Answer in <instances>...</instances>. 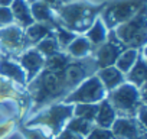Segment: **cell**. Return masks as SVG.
I'll return each mask as SVG.
<instances>
[{"mask_svg": "<svg viewBox=\"0 0 147 139\" xmlns=\"http://www.w3.org/2000/svg\"><path fill=\"white\" fill-rule=\"evenodd\" d=\"M94 73L95 65L90 57L75 59L59 51L45 58L43 70L29 81V93L35 104L33 110L42 109L58 99H65Z\"/></svg>", "mask_w": 147, "mask_h": 139, "instance_id": "cell-1", "label": "cell"}, {"mask_svg": "<svg viewBox=\"0 0 147 139\" xmlns=\"http://www.w3.org/2000/svg\"><path fill=\"white\" fill-rule=\"evenodd\" d=\"M104 5H91L87 2H74L68 5H61L53 9L56 22L59 26L74 32V33H85L94 20L101 15Z\"/></svg>", "mask_w": 147, "mask_h": 139, "instance_id": "cell-2", "label": "cell"}, {"mask_svg": "<svg viewBox=\"0 0 147 139\" xmlns=\"http://www.w3.org/2000/svg\"><path fill=\"white\" fill-rule=\"evenodd\" d=\"M147 7V6H146ZM146 7L141 9L136 16H133L130 20L118 25L117 28L111 29L118 39V42L127 49H141L146 45L147 41V15Z\"/></svg>", "mask_w": 147, "mask_h": 139, "instance_id": "cell-3", "label": "cell"}, {"mask_svg": "<svg viewBox=\"0 0 147 139\" xmlns=\"http://www.w3.org/2000/svg\"><path fill=\"white\" fill-rule=\"evenodd\" d=\"M107 100L111 103L117 116L120 114V117H136L138 107L144 104L140 89L127 81L108 91Z\"/></svg>", "mask_w": 147, "mask_h": 139, "instance_id": "cell-4", "label": "cell"}, {"mask_svg": "<svg viewBox=\"0 0 147 139\" xmlns=\"http://www.w3.org/2000/svg\"><path fill=\"white\" fill-rule=\"evenodd\" d=\"M146 6L147 0H114L104 5L100 19L104 22L105 28L111 31L118 25L130 20Z\"/></svg>", "mask_w": 147, "mask_h": 139, "instance_id": "cell-5", "label": "cell"}, {"mask_svg": "<svg viewBox=\"0 0 147 139\" xmlns=\"http://www.w3.org/2000/svg\"><path fill=\"white\" fill-rule=\"evenodd\" d=\"M107 97V90L98 80L95 74L85 78L80 83L62 102L66 104H77V103H100Z\"/></svg>", "mask_w": 147, "mask_h": 139, "instance_id": "cell-6", "label": "cell"}, {"mask_svg": "<svg viewBox=\"0 0 147 139\" xmlns=\"http://www.w3.org/2000/svg\"><path fill=\"white\" fill-rule=\"evenodd\" d=\"M28 48H30V44L28 42L25 31L20 26L15 23L0 26V52L19 55Z\"/></svg>", "mask_w": 147, "mask_h": 139, "instance_id": "cell-7", "label": "cell"}, {"mask_svg": "<svg viewBox=\"0 0 147 139\" xmlns=\"http://www.w3.org/2000/svg\"><path fill=\"white\" fill-rule=\"evenodd\" d=\"M74 116V104H53L49 109L39 113L35 119L29 122V125H46L55 132H59L63 125Z\"/></svg>", "mask_w": 147, "mask_h": 139, "instance_id": "cell-8", "label": "cell"}, {"mask_svg": "<svg viewBox=\"0 0 147 139\" xmlns=\"http://www.w3.org/2000/svg\"><path fill=\"white\" fill-rule=\"evenodd\" d=\"M125 48L118 42V39L115 38L114 32L113 31H108V36H107V41L104 44H101L100 46H97L92 52V57H94V62H95V67L97 70L100 68H105V67H110V65H114L118 55L124 51Z\"/></svg>", "mask_w": 147, "mask_h": 139, "instance_id": "cell-9", "label": "cell"}, {"mask_svg": "<svg viewBox=\"0 0 147 139\" xmlns=\"http://www.w3.org/2000/svg\"><path fill=\"white\" fill-rule=\"evenodd\" d=\"M111 127L115 139H146V126L136 117H117Z\"/></svg>", "mask_w": 147, "mask_h": 139, "instance_id": "cell-10", "label": "cell"}, {"mask_svg": "<svg viewBox=\"0 0 147 139\" xmlns=\"http://www.w3.org/2000/svg\"><path fill=\"white\" fill-rule=\"evenodd\" d=\"M19 64L23 68V71L26 73L28 83L33 80L45 67V57L36 51L35 46L28 48L22 54H19Z\"/></svg>", "mask_w": 147, "mask_h": 139, "instance_id": "cell-11", "label": "cell"}, {"mask_svg": "<svg viewBox=\"0 0 147 139\" xmlns=\"http://www.w3.org/2000/svg\"><path fill=\"white\" fill-rule=\"evenodd\" d=\"M0 76H3L20 86L28 84L26 73L23 71L20 64L12 58H0Z\"/></svg>", "mask_w": 147, "mask_h": 139, "instance_id": "cell-12", "label": "cell"}, {"mask_svg": "<svg viewBox=\"0 0 147 139\" xmlns=\"http://www.w3.org/2000/svg\"><path fill=\"white\" fill-rule=\"evenodd\" d=\"M95 76L98 77V80L101 81V84L107 90V93L114 90V89H117L118 86H121L125 81V76L120 71L115 65H110V67L97 70Z\"/></svg>", "mask_w": 147, "mask_h": 139, "instance_id": "cell-13", "label": "cell"}, {"mask_svg": "<svg viewBox=\"0 0 147 139\" xmlns=\"http://www.w3.org/2000/svg\"><path fill=\"white\" fill-rule=\"evenodd\" d=\"M30 6V13L35 22H40V23H48L51 26H53L55 29L59 26L56 22V16L55 12L51 6H48L46 3L40 2V0H35L33 3L29 5Z\"/></svg>", "mask_w": 147, "mask_h": 139, "instance_id": "cell-14", "label": "cell"}, {"mask_svg": "<svg viewBox=\"0 0 147 139\" xmlns=\"http://www.w3.org/2000/svg\"><path fill=\"white\" fill-rule=\"evenodd\" d=\"M144 48L140 49V55L136 61V64L130 68V71L125 74V80L127 83L136 86V87H143L146 86V77H147V65H146V59H144Z\"/></svg>", "mask_w": 147, "mask_h": 139, "instance_id": "cell-15", "label": "cell"}, {"mask_svg": "<svg viewBox=\"0 0 147 139\" xmlns=\"http://www.w3.org/2000/svg\"><path fill=\"white\" fill-rule=\"evenodd\" d=\"M10 10L13 15L15 25L20 26L22 29H26L28 26H30L35 22L32 18V13H30V6L26 0H13Z\"/></svg>", "mask_w": 147, "mask_h": 139, "instance_id": "cell-16", "label": "cell"}, {"mask_svg": "<svg viewBox=\"0 0 147 139\" xmlns=\"http://www.w3.org/2000/svg\"><path fill=\"white\" fill-rule=\"evenodd\" d=\"M94 46L90 44V41L84 36V35H77V38L74 39L68 46H66V54L71 58L75 59H81V58H87L94 52Z\"/></svg>", "mask_w": 147, "mask_h": 139, "instance_id": "cell-17", "label": "cell"}, {"mask_svg": "<svg viewBox=\"0 0 147 139\" xmlns=\"http://www.w3.org/2000/svg\"><path fill=\"white\" fill-rule=\"evenodd\" d=\"M117 113L114 110V107L111 106V103L107 100V97L104 100H101L98 103V110H97V116L94 119V122L97 123L98 127H104V129H110L114 123V120L117 119Z\"/></svg>", "mask_w": 147, "mask_h": 139, "instance_id": "cell-18", "label": "cell"}, {"mask_svg": "<svg viewBox=\"0 0 147 139\" xmlns=\"http://www.w3.org/2000/svg\"><path fill=\"white\" fill-rule=\"evenodd\" d=\"M55 33V28L48 25V23H40V22H33L30 26L25 29V35L30 46H35L39 41H42L46 36H51Z\"/></svg>", "mask_w": 147, "mask_h": 139, "instance_id": "cell-19", "label": "cell"}, {"mask_svg": "<svg viewBox=\"0 0 147 139\" xmlns=\"http://www.w3.org/2000/svg\"><path fill=\"white\" fill-rule=\"evenodd\" d=\"M84 36L90 41V44H91L94 48L100 46L101 44H104V42L107 41L108 29L105 28V25H104V22L100 19V16H98V18L94 20V23L88 28V31L85 32Z\"/></svg>", "mask_w": 147, "mask_h": 139, "instance_id": "cell-20", "label": "cell"}, {"mask_svg": "<svg viewBox=\"0 0 147 139\" xmlns=\"http://www.w3.org/2000/svg\"><path fill=\"white\" fill-rule=\"evenodd\" d=\"M138 55H140V49L127 48V49H124V51L118 55V58H117V61H115L114 65H115V67L120 70V71L125 76V74L130 71V68L136 64Z\"/></svg>", "mask_w": 147, "mask_h": 139, "instance_id": "cell-21", "label": "cell"}, {"mask_svg": "<svg viewBox=\"0 0 147 139\" xmlns=\"http://www.w3.org/2000/svg\"><path fill=\"white\" fill-rule=\"evenodd\" d=\"M98 110V103H77L74 104V114L77 117L85 119L88 122H94Z\"/></svg>", "mask_w": 147, "mask_h": 139, "instance_id": "cell-22", "label": "cell"}, {"mask_svg": "<svg viewBox=\"0 0 147 139\" xmlns=\"http://www.w3.org/2000/svg\"><path fill=\"white\" fill-rule=\"evenodd\" d=\"M35 48H36V51H38L39 54H42L45 58H48V57H51V55H53V54H56V52L61 51V48H59V45H58V41H56V38H55V33L51 35V36L43 38L42 41H39V42L35 45Z\"/></svg>", "mask_w": 147, "mask_h": 139, "instance_id": "cell-23", "label": "cell"}, {"mask_svg": "<svg viewBox=\"0 0 147 139\" xmlns=\"http://www.w3.org/2000/svg\"><path fill=\"white\" fill-rule=\"evenodd\" d=\"M66 129L77 133V135H81V136H87L90 133V130L92 129V123L85 120V119H81V117H71L66 123Z\"/></svg>", "mask_w": 147, "mask_h": 139, "instance_id": "cell-24", "label": "cell"}, {"mask_svg": "<svg viewBox=\"0 0 147 139\" xmlns=\"http://www.w3.org/2000/svg\"><path fill=\"white\" fill-rule=\"evenodd\" d=\"M55 38L58 41V45H59L61 51H63V49H66V46L74 39L77 38V33H74V32H71V31H68V29H65L62 26H58L55 29Z\"/></svg>", "mask_w": 147, "mask_h": 139, "instance_id": "cell-25", "label": "cell"}, {"mask_svg": "<svg viewBox=\"0 0 147 139\" xmlns=\"http://www.w3.org/2000/svg\"><path fill=\"white\" fill-rule=\"evenodd\" d=\"M87 139H115V136L113 135V132L110 129L95 126L90 130V133L87 135Z\"/></svg>", "mask_w": 147, "mask_h": 139, "instance_id": "cell-26", "label": "cell"}, {"mask_svg": "<svg viewBox=\"0 0 147 139\" xmlns=\"http://www.w3.org/2000/svg\"><path fill=\"white\" fill-rule=\"evenodd\" d=\"M12 23H15V20H13V15H12L10 7L0 6V26H7Z\"/></svg>", "mask_w": 147, "mask_h": 139, "instance_id": "cell-27", "label": "cell"}, {"mask_svg": "<svg viewBox=\"0 0 147 139\" xmlns=\"http://www.w3.org/2000/svg\"><path fill=\"white\" fill-rule=\"evenodd\" d=\"M58 139H84V136L77 135V133H74V132H71V130H68V129H63V130L59 133Z\"/></svg>", "mask_w": 147, "mask_h": 139, "instance_id": "cell-28", "label": "cell"}, {"mask_svg": "<svg viewBox=\"0 0 147 139\" xmlns=\"http://www.w3.org/2000/svg\"><path fill=\"white\" fill-rule=\"evenodd\" d=\"M40 2H43V3H46L48 6H51L52 9H56L58 6H61L62 3H61V0H40Z\"/></svg>", "mask_w": 147, "mask_h": 139, "instance_id": "cell-29", "label": "cell"}, {"mask_svg": "<svg viewBox=\"0 0 147 139\" xmlns=\"http://www.w3.org/2000/svg\"><path fill=\"white\" fill-rule=\"evenodd\" d=\"M13 3V0H0V6H3V7H10Z\"/></svg>", "mask_w": 147, "mask_h": 139, "instance_id": "cell-30", "label": "cell"}, {"mask_svg": "<svg viewBox=\"0 0 147 139\" xmlns=\"http://www.w3.org/2000/svg\"><path fill=\"white\" fill-rule=\"evenodd\" d=\"M74 2H80V0H61L62 5H68V3H74Z\"/></svg>", "mask_w": 147, "mask_h": 139, "instance_id": "cell-31", "label": "cell"}, {"mask_svg": "<svg viewBox=\"0 0 147 139\" xmlns=\"http://www.w3.org/2000/svg\"><path fill=\"white\" fill-rule=\"evenodd\" d=\"M26 2H28V3L30 5V3H33V2H35V0H26Z\"/></svg>", "mask_w": 147, "mask_h": 139, "instance_id": "cell-32", "label": "cell"}, {"mask_svg": "<svg viewBox=\"0 0 147 139\" xmlns=\"http://www.w3.org/2000/svg\"><path fill=\"white\" fill-rule=\"evenodd\" d=\"M0 55H2V52H0Z\"/></svg>", "mask_w": 147, "mask_h": 139, "instance_id": "cell-33", "label": "cell"}]
</instances>
